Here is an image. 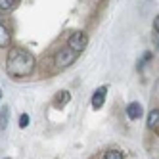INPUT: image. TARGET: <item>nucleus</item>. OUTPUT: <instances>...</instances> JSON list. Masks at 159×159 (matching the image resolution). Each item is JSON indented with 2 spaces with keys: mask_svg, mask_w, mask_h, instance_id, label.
Wrapping results in <instances>:
<instances>
[{
  "mask_svg": "<svg viewBox=\"0 0 159 159\" xmlns=\"http://www.w3.org/2000/svg\"><path fill=\"white\" fill-rule=\"evenodd\" d=\"M35 71V56L21 46H12L6 56V73L12 79H27Z\"/></svg>",
  "mask_w": 159,
  "mask_h": 159,
  "instance_id": "f257e3e1",
  "label": "nucleus"
},
{
  "mask_svg": "<svg viewBox=\"0 0 159 159\" xmlns=\"http://www.w3.org/2000/svg\"><path fill=\"white\" fill-rule=\"evenodd\" d=\"M77 58H79V52H75V50L69 48V46H63V48H60L58 52H56L54 61H56V67L65 69V67L73 65V63L77 61Z\"/></svg>",
  "mask_w": 159,
  "mask_h": 159,
  "instance_id": "f03ea898",
  "label": "nucleus"
},
{
  "mask_svg": "<svg viewBox=\"0 0 159 159\" xmlns=\"http://www.w3.org/2000/svg\"><path fill=\"white\" fill-rule=\"evenodd\" d=\"M67 46L81 54V52L88 46V37H86V33H83V31H73L71 35H69V39H67Z\"/></svg>",
  "mask_w": 159,
  "mask_h": 159,
  "instance_id": "7ed1b4c3",
  "label": "nucleus"
},
{
  "mask_svg": "<svg viewBox=\"0 0 159 159\" xmlns=\"http://www.w3.org/2000/svg\"><path fill=\"white\" fill-rule=\"evenodd\" d=\"M106 94H107V86H100L94 90V94H92V100H90V104H92L94 109H100L102 106H104V102H106Z\"/></svg>",
  "mask_w": 159,
  "mask_h": 159,
  "instance_id": "20e7f679",
  "label": "nucleus"
},
{
  "mask_svg": "<svg viewBox=\"0 0 159 159\" xmlns=\"http://www.w3.org/2000/svg\"><path fill=\"white\" fill-rule=\"evenodd\" d=\"M12 46V31L4 23H0V48H10Z\"/></svg>",
  "mask_w": 159,
  "mask_h": 159,
  "instance_id": "39448f33",
  "label": "nucleus"
},
{
  "mask_svg": "<svg viewBox=\"0 0 159 159\" xmlns=\"http://www.w3.org/2000/svg\"><path fill=\"white\" fill-rule=\"evenodd\" d=\"M142 113H144V109H142V106L138 104V102H132V104L127 106V117H129L130 121L140 119V117H142Z\"/></svg>",
  "mask_w": 159,
  "mask_h": 159,
  "instance_id": "423d86ee",
  "label": "nucleus"
},
{
  "mask_svg": "<svg viewBox=\"0 0 159 159\" xmlns=\"http://www.w3.org/2000/svg\"><path fill=\"white\" fill-rule=\"evenodd\" d=\"M69 100H71V94L67 92V90H61V92H58V94H56V98H54V104H56V107H63V106H67V104H69Z\"/></svg>",
  "mask_w": 159,
  "mask_h": 159,
  "instance_id": "0eeeda50",
  "label": "nucleus"
},
{
  "mask_svg": "<svg viewBox=\"0 0 159 159\" xmlns=\"http://www.w3.org/2000/svg\"><path fill=\"white\" fill-rule=\"evenodd\" d=\"M8 123H10V107L4 106V107H0V130H6Z\"/></svg>",
  "mask_w": 159,
  "mask_h": 159,
  "instance_id": "6e6552de",
  "label": "nucleus"
},
{
  "mask_svg": "<svg viewBox=\"0 0 159 159\" xmlns=\"http://www.w3.org/2000/svg\"><path fill=\"white\" fill-rule=\"evenodd\" d=\"M159 127V109H152L148 115V129H157Z\"/></svg>",
  "mask_w": 159,
  "mask_h": 159,
  "instance_id": "1a4fd4ad",
  "label": "nucleus"
},
{
  "mask_svg": "<svg viewBox=\"0 0 159 159\" xmlns=\"http://www.w3.org/2000/svg\"><path fill=\"white\" fill-rule=\"evenodd\" d=\"M17 4H19V0H0V10L2 12H12Z\"/></svg>",
  "mask_w": 159,
  "mask_h": 159,
  "instance_id": "9d476101",
  "label": "nucleus"
},
{
  "mask_svg": "<svg viewBox=\"0 0 159 159\" xmlns=\"http://www.w3.org/2000/svg\"><path fill=\"white\" fill-rule=\"evenodd\" d=\"M104 159H125V157H123V153L117 152V150H109V152L104 153Z\"/></svg>",
  "mask_w": 159,
  "mask_h": 159,
  "instance_id": "9b49d317",
  "label": "nucleus"
},
{
  "mask_svg": "<svg viewBox=\"0 0 159 159\" xmlns=\"http://www.w3.org/2000/svg\"><path fill=\"white\" fill-rule=\"evenodd\" d=\"M27 125H29V115H27V113H23V115L19 117V127L21 129H27Z\"/></svg>",
  "mask_w": 159,
  "mask_h": 159,
  "instance_id": "f8f14e48",
  "label": "nucleus"
},
{
  "mask_svg": "<svg viewBox=\"0 0 159 159\" xmlns=\"http://www.w3.org/2000/svg\"><path fill=\"white\" fill-rule=\"evenodd\" d=\"M153 29H155V33H157V35H159V16L153 19Z\"/></svg>",
  "mask_w": 159,
  "mask_h": 159,
  "instance_id": "ddd939ff",
  "label": "nucleus"
},
{
  "mask_svg": "<svg viewBox=\"0 0 159 159\" xmlns=\"http://www.w3.org/2000/svg\"><path fill=\"white\" fill-rule=\"evenodd\" d=\"M0 98H2V88H0Z\"/></svg>",
  "mask_w": 159,
  "mask_h": 159,
  "instance_id": "4468645a",
  "label": "nucleus"
},
{
  "mask_svg": "<svg viewBox=\"0 0 159 159\" xmlns=\"http://www.w3.org/2000/svg\"><path fill=\"white\" fill-rule=\"evenodd\" d=\"M157 48H159V40H157Z\"/></svg>",
  "mask_w": 159,
  "mask_h": 159,
  "instance_id": "2eb2a0df",
  "label": "nucleus"
},
{
  "mask_svg": "<svg viewBox=\"0 0 159 159\" xmlns=\"http://www.w3.org/2000/svg\"><path fill=\"white\" fill-rule=\"evenodd\" d=\"M4 159H10V157H4Z\"/></svg>",
  "mask_w": 159,
  "mask_h": 159,
  "instance_id": "dca6fc26",
  "label": "nucleus"
}]
</instances>
